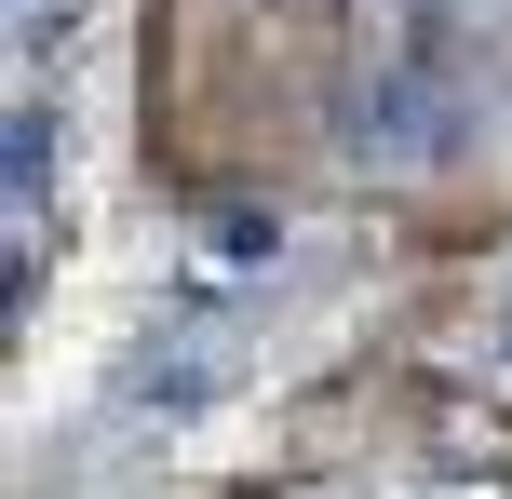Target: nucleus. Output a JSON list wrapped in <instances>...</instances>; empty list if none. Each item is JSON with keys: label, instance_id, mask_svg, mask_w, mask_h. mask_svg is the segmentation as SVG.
I'll use <instances>...</instances> for the list:
<instances>
[{"label": "nucleus", "instance_id": "1", "mask_svg": "<svg viewBox=\"0 0 512 499\" xmlns=\"http://www.w3.org/2000/svg\"><path fill=\"white\" fill-rule=\"evenodd\" d=\"M472 95H459V41H445V0H391V27L351 54L337 81V162L351 176H432L459 149Z\"/></svg>", "mask_w": 512, "mask_h": 499}, {"label": "nucleus", "instance_id": "2", "mask_svg": "<svg viewBox=\"0 0 512 499\" xmlns=\"http://www.w3.org/2000/svg\"><path fill=\"white\" fill-rule=\"evenodd\" d=\"M230 378H243L230 297H176V311H149V324H135V351L108 365V419H122V432H189Z\"/></svg>", "mask_w": 512, "mask_h": 499}, {"label": "nucleus", "instance_id": "3", "mask_svg": "<svg viewBox=\"0 0 512 499\" xmlns=\"http://www.w3.org/2000/svg\"><path fill=\"white\" fill-rule=\"evenodd\" d=\"M81 0H14V41H41V27H68Z\"/></svg>", "mask_w": 512, "mask_h": 499}, {"label": "nucleus", "instance_id": "4", "mask_svg": "<svg viewBox=\"0 0 512 499\" xmlns=\"http://www.w3.org/2000/svg\"><path fill=\"white\" fill-rule=\"evenodd\" d=\"M499 297H512V284H499Z\"/></svg>", "mask_w": 512, "mask_h": 499}]
</instances>
